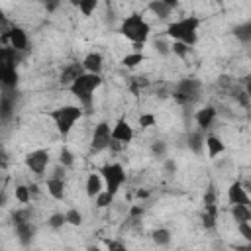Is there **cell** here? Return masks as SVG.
<instances>
[{
    "label": "cell",
    "instance_id": "cell-4",
    "mask_svg": "<svg viewBox=\"0 0 251 251\" xmlns=\"http://www.w3.org/2000/svg\"><path fill=\"white\" fill-rule=\"evenodd\" d=\"M149 31H151V25L147 24V20L139 12H133V14L126 16L122 20V25H120V33L126 39H129L131 43L145 45V41L149 37Z\"/></svg>",
    "mask_w": 251,
    "mask_h": 251
},
{
    "label": "cell",
    "instance_id": "cell-1",
    "mask_svg": "<svg viewBox=\"0 0 251 251\" xmlns=\"http://www.w3.org/2000/svg\"><path fill=\"white\" fill-rule=\"evenodd\" d=\"M100 84H102V75L84 71V73L69 86L71 94L78 100V104L84 108L86 114H92V108H94V92L98 90Z\"/></svg>",
    "mask_w": 251,
    "mask_h": 251
},
{
    "label": "cell",
    "instance_id": "cell-52",
    "mask_svg": "<svg viewBox=\"0 0 251 251\" xmlns=\"http://www.w3.org/2000/svg\"><path fill=\"white\" fill-rule=\"evenodd\" d=\"M214 2H216V4H222V2H224V0H214Z\"/></svg>",
    "mask_w": 251,
    "mask_h": 251
},
{
    "label": "cell",
    "instance_id": "cell-7",
    "mask_svg": "<svg viewBox=\"0 0 251 251\" xmlns=\"http://www.w3.org/2000/svg\"><path fill=\"white\" fill-rule=\"evenodd\" d=\"M110 145H112V127H110L108 122H98L94 126V131H92V137H90L88 153L90 155H98L104 149H108Z\"/></svg>",
    "mask_w": 251,
    "mask_h": 251
},
{
    "label": "cell",
    "instance_id": "cell-13",
    "mask_svg": "<svg viewBox=\"0 0 251 251\" xmlns=\"http://www.w3.org/2000/svg\"><path fill=\"white\" fill-rule=\"evenodd\" d=\"M14 227H16V235H18L20 243H22L24 247H27V245L33 241V235H35V226L31 224V220L14 224Z\"/></svg>",
    "mask_w": 251,
    "mask_h": 251
},
{
    "label": "cell",
    "instance_id": "cell-32",
    "mask_svg": "<svg viewBox=\"0 0 251 251\" xmlns=\"http://www.w3.org/2000/svg\"><path fill=\"white\" fill-rule=\"evenodd\" d=\"M65 224H67V214H63V212H55V214H51L49 220H47V226L53 227V229H59V227H63Z\"/></svg>",
    "mask_w": 251,
    "mask_h": 251
},
{
    "label": "cell",
    "instance_id": "cell-19",
    "mask_svg": "<svg viewBox=\"0 0 251 251\" xmlns=\"http://www.w3.org/2000/svg\"><path fill=\"white\" fill-rule=\"evenodd\" d=\"M47 192L55 198V200H63L65 198V178H57V176H49L47 182Z\"/></svg>",
    "mask_w": 251,
    "mask_h": 251
},
{
    "label": "cell",
    "instance_id": "cell-28",
    "mask_svg": "<svg viewBox=\"0 0 251 251\" xmlns=\"http://www.w3.org/2000/svg\"><path fill=\"white\" fill-rule=\"evenodd\" d=\"M231 96H233V100H235L239 106H243V108H249V104H251V98H249L247 90H241V88H231Z\"/></svg>",
    "mask_w": 251,
    "mask_h": 251
},
{
    "label": "cell",
    "instance_id": "cell-8",
    "mask_svg": "<svg viewBox=\"0 0 251 251\" xmlns=\"http://www.w3.org/2000/svg\"><path fill=\"white\" fill-rule=\"evenodd\" d=\"M49 151L47 149H33L24 157L25 167L35 175V176H43L47 165H49Z\"/></svg>",
    "mask_w": 251,
    "mask_h": 251
},
{
    "label": "cell",
    "instance_id": "cell-10",
    "mask_svg": "<svg viewBox=\"0 0 251 251\" xmlns=\"http://www.w3.org/2000/svg\"><path fill=\"white\" fill-rule=\"evenodd\" d=\"M131 139H133V127L129 126V122L126 118H120L112 127V141H116L120 145H127V143H131Z\"/></svg>",
    "mask_w": 251,
    "mask_h": 251
},
{
    "label": "cell",
    "instance_id": "cell-47",
    "mask_svg": "<svg viewBox=\"0 0 251 251\" xmlns=\"http://www.w3.org/2000/svg\"><path fill=\"white\" fill-rule=\"evenodd\" d=\"M143 214V210L139 208V206H135V208H131V218H135V216H141Z\"/></svg>",
    "mask_w": 251,
    "mask_h": 251
},
{
    "label": "cell",
    "instance_id": "cell-35",
    "mask_svg": "<svg viewBox=\"0 0 251 251\" xmlns=\"http://www.w3.org/2000/svg\"><path fill=\"white\" fill-rule=\"evenodd\" d=\"M153 47H155V51L159 53V55H163V57H169L173 51H171V43L167 41V39H155L153 41Z\"/></svg>",
    "mask_w": 251,
    "mask_h": 251
},
{
    "label": "cell",
    "instance_id": "cell-44",
    "mask_svg": "<svg viewBox=\"0 0 251 251\" xmlns=\"http://www.w3.org/2000/svg\"><path fill=\"white\" fill-rule=\"evenodd\" d=\"M37 2H43L45 8H47V12H53L59 6V0H37Z\"/></svg>",
    "mask_w": 251,
    "mask_h": 251
},
{
    "label": "cell",
    "instance_id": "cell-33",
    "mask_svg": "<svg viewBox=\"0 0 251 251\" xmlns=\"http://www.w3.org/2000/svg\"><path fill=\"white\" fill-rule=\"evenodd\" d=\"M59 163H61L63 167H67V169H71V167L75 165V155H73V151H71L69 147H63V149L59 151Z\"/></svg>",
    "mask_w": 251,
    "mask_h": 251
},
{
    "label": "cell",
    "instance_id": "cell-37",
    "mask_svg": "<svg viewBox=\"0 0 251 251\" xmlns=\"http://www.w3.org/2000/svg\"><path fill=\"white\" fill-rule=\"evenodd\" d=\"M96 6H98V0H80L78 10H80L82 16H90L96 10Z\"/></svg>",
    "mask_w": 251,
    "mask_h": 251
},
{
    "label": "cell",
    "instance_id": "cell-51",
    "mask_svg": "<svg viewBox=\"0 0 251 251\" xmlns=\"http://www.w3.org/2000/svg\"><path fill=\"white\" fill-rule=\"evenodd\" d=\"M137 196H139V198H145V196H147V192H145V190H137Z\"/></svg>",
    "mask_w": 251,
    "mask_h": 251
},
{
    "label": "cell",
    "instance_id": "cell-39",
    "mask_svg": "<svg viewBox=\"0 0 251 251\" xmlns=\"http://www.w3.org/2000/svg\"><path fill=\"white\" fill-rule=\"evenodd\" d=\"M237 231H239V235L243 239L251 241V222H239L237 224Z\"/></svg>",
    "mask_w": 251,
    "mask_h": 251
},
{
    "label": "cell",
    "instance_id": "cell-23",
    "mask_svg": "<svg viewBox=\"0 0 251 251\" xmlns=\"http://www.w3.org/2000/svg\"><path fill=\"white\" fill-rule=\"evenodd\" d=\"M231 218L235 220V224L251 222V208L245 204H231Z\"/></svg>",
    "mask_w": 251,
    "mask_h": 251
},
{
    "label": "cell",
    "instance_id": "cell-26",
    "mask_svg": "<svg viewBox=\"0 0 251 251\" xmlns=\"http://www.w3.org/2000/svg\"><path fill=\"white\" fill-rule=\"evenodd\" d=\"M145 61V55L141 53V51H133V53H129V55H126L124 59H122V65L126 67V69H135L139 63H143Z\"/></svg>",
    "mask_w": 251,
    "mask_h": 251
},
{
    "label": "cell",
    "instance_id": "cell-29",
    "mask_svg": "<svg viewBox=\"0 0 251 251\" xmlns=\"http://www.w3.org/2000/svg\"><path fill=\"white\" fill-rule=\"evenodd\" d=\"M14 194H16V200H18L20 204H27V202L31 200V190H29V186H25V184H18L16 190H14Z\"/></svg>",
    "mask_w": 251,
    "mask_h": 251
},
{
    "label": "cell",
    "instance_id": "cell-48",
    "mask_svg": "<svg viewBox=\"0 0 251 251\" xmlns=\"http://www.w3.org/2000/svg\"><path fill=\"white\" fill-rule=\"evenodd\" d=\"M245 90H247V94H249V98H251V76L245 78Z\"/></svg>",
    "mask_w": 251,
    "mask_h": 251
},
{
    "label": "cell",
    "instance_id": "cell-36",
    "mask_svg": "<svg viewBox=\"0 0 251 251\" xmlns=\"http://www.w3.org/2000/svg\"><path fill=\"white\" fill-rule=\"evenodd\" d=\"M27 220H31L29 208H20V210L12 212V224H20V222H27Z\"/></svg>",
    "mask_w": 251,
    "mask_h": 251
},
{
    "label": "cell",
    "instance_id": "cell-24",
    "mask_svg": "<svg viewBox=\"0 0 251 251\" xmlns=\"http://www.w3.org/2000/svg\"><path fill=\"white\" fill-rule=\"evenodd\" d=\"M231 33L241 41V43H251V20L249 22H243V24H237Z\"/></svg>",
    "mask_w": 251,
    "mask_h": 251
},
{
    "label": "cell",
    "instance_id": "cell-43",
    "mask_svg": "<svg viewBox=\"0 0 251 251\" xmlns=\"http://www.w3.org/2000/svg\"><path fill=\"white\" fill-rule=\"evenodd\" d=\"M206 204H216V192H214L212 188L204 194V206H206Z\"/></svg>",
    "mask_w": 251,
    "mask_h": 251
},
{
    "label": "cell",
    "instance_id": "cell-42",
    "mask_svg": "<svg viewBox=\"0 0 251 251\" xmlns=\"http://www.w3.org/2000/svg\"><path fill=\"white\" fill-rule=\"evenodd\" d=\"M65 171H67V167H63L61 163H57V165H55V169H53V173H51V176H57V178H65Z\"/></svg>",
    "mask_w": 251,
    "mask_h": 251
},
{
    "label": "cell",
    "instance_id": "cell-27",
    "mask_svg": "<svg viewBox=\"0 0 251 251\" xmlns=\"http://www.w3.org/2000/svg\"><path fill=\"white\" fill-rule=\"evenodd\" d=\"M12 110H14V102H12V98H10L8 94H4V96H2V100H0V116H2V120H4V122H8V120H10Z\"/></svg>",
    "mask_w": 251,
    "mask_h": 251
},
{
    "label": "cell",
    "instance_id": "cell-17",
    "mask_svg": "<svg viewBox=\"0 0 251 251\" xmlns=\"http://www.w3.org/2000/svg\"><path fill=\"white\" fill-rule=\"evenodd\" d=\"M104 190V178L100 173H90L86 178V196L88 198H96L100 192Z\"/></svg>",
    "mask_w": 251,
    "mask_h": 251
},
{
    "label": "cell",
    "instance_id": "cell-18",
    "mask_svg": "<svg viewBox=\"0 0 251 251\" xmlns=\"http://www.w3.org/2000/svg\"><path fill=\"white\" fill-rule=\"evenodd\" d=\"M0 80H2L4 88H16V84H18L16 65H0Z\"/></svg>",
    "mask_w": 251,
    "mask_h": 251
},
{
    "label": "cell",
    "instance_id": "cell-22",
    "mask_svg": "<svg viewBox=\"0 0 251 251\" xmlns=\"http://www.w3.org/2000/svg\"><path fill=\"white\" fill-rule=\"evenodd\" d=\"M216 216H218V206L216 204H206L204 212L200 214V222L204 229H214L216 227Z\"/></svg>",
    "mask_w": 251,
    "mask_h": 251
},
{
    "label": "cell",
    "instance_id": "cell-50",
    "mask_svg": "<svg viewBox=\"0 0 251 251\" xmlns=\"http://www.w3.org/2000/svg\"><path fill=\"white\" fill-rule=\"evenodd\" d=\"M69 4H71V6H75V8H78V4H80V0H69Z\"/></svg>",
    "mask_w": 251,
    "mask_h": 251
},
{
    "label": "cell",
    "instance_id": "cell-3",
    "mask_svg": "<svg viewBox=\"0 0 251 251\" xmlns=\"http://www.w3.org/2000/svg\"><path fill=\"white\" fill-rule=\"evenodd\" d=\"M86 112H84V108L78 104H63V106H59V108H55V110H51L49 112V118L53 120V124H55V127H57V131H59V135L61 137H69V133H71V129L75 127V124L84 116Z\"/></svg>",
    "mask_w": 251,
    "mask_h": 251
},
{
    "label": "cell",
    "instance_id": "cell-11",
    "mask_svg": "<svg viewBox=\"0 0 251 251\" xmlns=\"http://www.w3.org/2000/svg\"><path fill=\"white\" fill-rule=\"evenodd\" d=\"M227 202L229 204H245V206L251 208V196L245 190L243 182L235 180V182L229 184V188H227Z\"/></svg>",
    "mask_w": 251,
    "mask_h": 251
},
{
    "label": "cell",
    "instance_id": "cell-25",
    "mask_svg": "<svg viewBox=\"0 0 251 251\" xmlns=\"http://www.w3.org/2000/svg\"><path fill=\"white\" fill-rule=\"evenodd\" d=\"M151 239H153L155 245L167 247V245L171 243V231H169L167 227H157V229L151 231Z\"/></svg>",
    "mask_w": 251,
    "mask_h": 251
},
{
    "label": "cell",
    "instance_id": "cell-9",
    "mask_svg": "<svg viewBox=\"0 0 251 251\" xmlns=\"http://www.w3.org/2000/svg\"><path fill=\"white\" fill-rule=\"evenodd\" d=\"M2 43H10L16 51H22V53L27 51V35H25V31H24L22 27H18V25L10 27L8 31H4Z\"/></svg>",
    "mask_w": 251,
    "mask_h": 251
},
{
    "label": "cell",
    "instance_id": "cell-30",
    "mask_svg": "<svg viewBox=\"0 0 251 251\" xmlns=\"http://www.w3.org/2000/svg\"><path fill=\"white\" fill-rule=\"evenodd\" d=\"M114 196H116V194H112V192H108V190L104 188V190H102V192H100V194L94 198L96 208H108V206L114 202Z\"/></svg>",
    "mask_w": 251,
    "mask_h": 251
},
{
    "label": "cell",
    "instance_id": "cell-46",
    "mask_svg": "<svg viewBox=\"0 0 251 251\" xmlns=\"http://www.w3.org/2000/svg\"><path fill=\"white\" fill-rule=\"evenodd\" d=\"M29 190H31V198H35L39 194V186L37 184H29Z\"/></svg>",
    "mask_w": 251,
    "mask_h": 251
},
{
    "label": "cell",
    "instance_id": "cell-40",
    "mask_svg": "<svg viewBox=\"0 0 251 251\" xmlns=\"http://www.w3.org/2000/svg\"><path fill=\"white\" fill-rule=\"evenodd\" d=\"M139 126H141V127H151V126H155V116H153V114H141V116H139Z\"/></svg>",
    "mask_w": 251,
    "mask_h": 251
},
{
    "label": "cell",
    "instance_id": "cell-12",
    "mask_svg": "<svg viewBox=\"0 0 251 251\" xmlns=\"http://www.w3.org/2000/svg\"><path fill=\"white\" fill-rule=\"evenodd\" d=\"M84 73V67H82V63H71V65H67L63 71H61V75H59V82H61V86H71L80 75Z\"/></svg>",
    "mask_w": 251,
    "mask_h": 251
},
{
    "label": "cell",
    "instance_id": "cell-16",
    "mask_svg": "<svg viewBox=\"0 0 251 251\" xmlns=\"http://www.w3.org/2000/svg\"><path fill=\"white\" fill-rule=\"evenodd\" d=\"M82 67H84V71H88V73L102 75V69H104V57H102L98 51H92V53H88V55L82 59Z\"/></svg>",
    "mask_w": 251,
    "mask_h": 251
},
{
    "label": "cell",
    "instance_id": "cell-41",
    "mask_svg": "<svg viewBox=\"0 0 251 251\" xmlns=\"http://www.w3.org/2000/svg\"><path fill=\"white\" fill-rule=\"evenodd\" d=\"M163 171H165L167 175H175V173H176V163H175L173 159H165V163H163Z\"/></svg>",
    "mask_w": 251,
    "mask_h": 251
},
{
    "label": "cell",
    "instance_id": "cell-15",
    "mask_svg": "<svg viewBox=\"0 0 251 251\" xmlns=\"http://www.w3.org/2000/svg\"><path fill=\"white\" fill-rule=\"evenodd\" d=\"M216 116H218V110H216L214 106H204L202 110L196 112L194 120H196V126H198L200 129H208V127L214 124Z\"/></svg>",
    "mask_w": 251,
    "mask_h": 251
},
{
    "label": "cell",
    "instance_id": "cell-38",
    "mask_svg": "<svg viewBox=\"0 0 251 251\" xmlns=\"http://www.w3.org/2000/svg\"><path fill=\"white\" fill-rule=\"evenodd\" d=\"M65 214H67V224H71V226H80L82 224V214L76 208H71Z\"/></svg>",
    "mask_w": 251,
    "mask_h": 251
},
{
    "label": "cell",
    "instance_id": "cell-6",
    "mask_svg": "<svg viewBox=\"0 0 251 251\" xmlns=\"http://www.w3.org/2000/svg\"><path fill=\"white\" fill-rule=\"evenodd\" d=\"M104 178V188L112 194H118V190L122 188V184L126 182V171L120 163H106L100 167L98 171Z\"/></svg>",
    "mask_w": 251,
    "mask_h": 251
},
{
    "label": "cell",
    "instance_id": "cell-31",
    "mask_svg": "<svg viewBox=\"0 0 251 251\" xmlns=\"http://www.w3.org/2000/svg\"><path fill=\"white\" fill-rule=\"evenodd\" d=\"M190 45H186V43H182V41H173L171 43V51L176 55V57H180V59H186L188 57V53H190Z\"/></svg>",
    "mask_w": 251,
    "mask_h": 251
},
{
    "label": "cell",
    "instance_id": "cell-20",
    "mask_svg": "<svg viewBox=\"0 0 251 251\" xmlns=\"http://www.w3.org/2000/svg\"><path fill=\"white\" fill-rule=\"evenodd\" d=\"M147 8H149V12H153L159 20H167L171 14H173V6H169L165 0H149V4H147Z\"/></svg>",
    "mask_w": 251,
    "mask_h": 251
},
{
    "label": "cell",
    "instance_id": "cell-5",
    "mask_svg": "<svg viewBox=\"0 0 251 251\" xmlns=\"http://www.w3.org/2000/svg\"><path fill=\"white\" fill-rule=\"evenodd\" d=\"M200 92H202V80L196 78V76H186V78H180L175 88H173V98L178 102V104H184V106H190L194 104L198 98H200Z\"/></svg>",
    "mask_w": 251,
    "mask_h": 251
},
{
    "label": "cell",
    "instance_id": "cell-2",
    "mask_svg": "<svg viewBox=\"0 0 251 251\" xmlns=\"http://www.w3.org/2000/svg\"><path fill=\"white\" fill-rule=\"evenodd\" d=\"M202 20L198 16H186V18H180L176 22H171L167 25V31L165 35L173 41H182L190 47L196 45L198 41V27H200Z\"/></svg>",
    "mask_w": 251,
    "mask_h": 251
},
{
    "label": "cell",
    "instance_id": "cell-14",
    "mask_svg": "<svg viewBox=\"0 0 251 251\" xmlns=\"http://www.w3.org/2000/svg\"><path fill=\"white\" fill-rule=\"evenodd\" d=\"M186 145L188 149L194 153V155H202L204 151V145H206V135H204V129H194L186 135Z\"/></svg>",
    "mask_w": 251,
    "mask_h": 251
},
{
    "label": "cell",
    "instance_id": "cell-34",
    "mask_svg": "<svg viewBox=\"0 0 251 251\" xmlns=\"http://www.w3.org/2000/svg\"><path fill=\"white\" fill-rule=\"evenodd\" d=\"M149 151H151V155H153V157L163 159V157L167 155V143H165V141H161V139H155V141L151 143Z\"/></svg>",
    "mask_w": 251,
    "mask_h": 251
},
{
    "label": "cell",
    "instance_id": "cell-21",
    "mask_svg": "<svg viewBox=\"0 0 251 251\" xmlns=\"http://www.w3.org/2000/svg\"><path fill=\"white\" fill-rule=\"evenodd\" d=\"M206 149H208V157L216 159L218 155H222L226 151V145H224V141L218 135L210 133V135H206Z\"/></svg>",
    "mask_w": 251,
    "mask_h": 251
},
{
    "label": "cell",
    "instance_id": "cell-49",
    "mask_svg": "<svg viewBox=\"0 0 251 251\" xmlns=\"http://www.w3.org/2000/svg\"><path fill=\"white\" fill-rule=\"evenodd\" d=\"M169 6H173V8H176V4H178V0H165Z\"/></svg>",
    "mask_w": 251,
    "mask_h": 251
},
{
    "label": "cell",
    "instance_id": "cell-45",
    "mask_svg": "<svg viewBox=\"0 0 251 251\" xmlns=\"http://www.w3.org/2000/svg\"><path fill=\"white\" fill-rule=\"evenodd\" d=\"M106 247L108 249H118V251H124L126 249V245L120 243V241H106Z\"/></svg>",
    "mask_w": 251,
    "mask_h": 251
},
{
    "label": "cell",
    "instance_id": "cell-53",
    "mask_svg": "<svg viewBox=\"0 0 251 251\" xmlns=\"http://www.w3.org/2000/svg\"><path fill=\"white\" fill-rule=\"evenodd\" d=\"M247 247H249V249H251V241H249V245H247Z\"/></svg>",
    "mask_w": 251,
    "mask_h": 251
}]
</instances>
